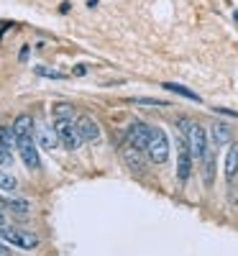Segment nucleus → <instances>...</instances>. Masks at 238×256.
<instances>
[{
    "instance_id": "f257e3e1",
    "label": "nucleus",
    "mask_w": 238,
    "mask_h": 256,
    "mask_svg": "<svg viewBox=\"0 0 238 256\" xmlns=\"http://www.w3.org/2000/svg\"><path fill=\"white\" fill-rule=\"evenodd\" d=\"M187 141H190V152H192V159L194 162H202L205 154L210 152V138H208V128L190 120L187 123V131H184Z\"/></svg>"
},
{
    "instance_id": "f03ea898",
    "label": "nucleus",
    "mask_w": 238,
    "mask_h": 256,
    "mask_svg": "<svg viewBox=\"0 0 238 256\" xmlns=\"http://www.w3.org/2000/svg\"><path fill=\"white\" fill-rule=\"evenodd\" d=\"M54 131H56L62 146L70 148V152H74V148H80L84 144L80 131H77V123L72 118H54Z\"/></svg>"
},
{
    "instance_id": "7ed1b4c3",
    "label": "nucleus",
    "mask_w": 238,
    "mask_h": 256,
    "mask_svg": "<svg viewBox=\"0 0 238 256\" xmlns=\"http://www.w3.org/2000/svg\"><path fill=\"white\" fill-rule=\"evenodd\" d=\"M146 154L154 164H164L169 159V138L164 134V128H151V141L146 146Z\"/></svg>"
},
{
    "instance_id": "20e7f679",
    "label": "nucleus",
    "mask_w": 238,
    "mask_h": 256,
    "mask_svg": "<svg viewBox=\"0 0 238 256\" xmlns=\"http://www.w3.org/2000/svg\"><path fill=\"white\" fill-rule=\"evenodd\" d=\"M192 152H190V141L184 134L177 136V182L184 184L192 174Z\"/></svg>"
},
{
    "instance_id": "39448f33",
    "label": "nucleus",
    "mask_w": 238,
    "mask_h": 256,
    "mask_svg": "<svg viewBox=\"0 0 238 256\" xmlns=\"http://www.w3.org/2000/svg\"><path fill=\"white\" fill-rule=\"evenodd\" d=\"M0 238L8 241V244H16L18 248H36L38 246V238L28 230H18V228H0Z\"/></svg>"
},
{
    "instance_id": "423d86ee",
    "label": "nucleus",
    "mask_w": 238,
    "mask_h": 256,
    "mask_svg": "<svg viewBox=\"0 0 238 256\" xmlns=\"http://www.w3.org/2000/svg\"><path fill=\"white\" fill-rule=\"evenodd\" d=\"M126 141H128V146H136V148H141V152H146V146L151 141V126H146L141 120L131 123L128 131H126Z\"/></svg>"
},
{
    "instance_id": "0eeeda50",
    "label": "nucleus",
    "mask_w": 238,
    "mask_h": 256,
    "mask_svg": "<svg viewBox=\"0 0 238 256\" xmlns=\"http://www.w3.org/2000/svg\"><path fill=\"white\" fill-rule=\"evenodd\" d=\"M16 148H18L20 159H24V164H26L28 169H38V166H41L38 152H36V144H34V136H20L18 144H16Z\"/></svg>"
},
{
    "instance_id": "6e6552de",
    "label": "nucleus",
    "mask_w": 238,
    "mask_h": 256,
    "mask_svg": "<svg viewBox=\"0 0 238 256\" xmlns=\"http://www.w3.org/2000/svg\"><path fill=\"white\" fill-rule=\"evenodd\" d=\"M74 123H77V131H80L82 141H88V144H95V141H100L102 131H100V126H98V120H95L92 116H80Z\"/></svg>"
},
{
    "instance_id": "1a4fd4ad",
    "label": "nucleus",
    "mask_w": 238,
    "mask_h": 256,
    "mask_svg": "<svg viewBox=\"0 0 238 256\" xmlns=\"http://www.w3.org/2000/svg\"><path fill=\"white\" fill-rule=\"evenodd\" d=\"M208 138L212 146H230L233 141V128L226 123V120H215L208 131Z\"/></svg>"
},
{
    "instance_id": "9d476101",
    "label": "nucleus",
    "mask_w": 238,
    "mask_h": 256,
    "mask_svg": "<svg viewBox=\"0 0 238 256\" xmlns=\"http://www.w3.org/2000/svg\"><path fill=\"white\" fill-rule=\"evenodd\" d=\"M36 141H38L41 148L52 152V148H56V144H59V136H56L54 128H49V126H36Z\"/></svg>"
},
{
    "instance_id": "9b49d317",
    "label": "nucleus",
    "mask_w": 238,
    "mask_h": 256,
    "mask_svg": "<svg viewBox=\"0 0 238 256\" xmlns=\"http://www.w3.org/2000/svg\"><path fill=\"white\" fill-rule=\"evenodd\" d=\"M123 162L128 164V169H134V172H144V159H141V148H136V146H128L126 144V148H123Z\"/></svg>"
},
{
    "instance_id": "f8f14e48",
    "label": "nucleus",
    "mask_w": 238,
    "mask_h": 256,
    "mask_svg": "<svg viewBox=\"0 0 238 256\" xmlns=\"http://www.w3.org/2000/svg\"><path fill=\"white\" fill-rule=\"evenodd\" d=\"M162 88H164V90H169V92H174V95H180V98H184V100L202 102V98H200L198 92H194V90L184 88V84H177V82H162Z\"/></svg>"
},
{
    "instance_id": "ddd939ff",
    "label": "nucleus",
    "mask_w": 238,
    "mask_h": 256,
    "mask_svg": "<svg viewBox=\"0 0 238 256\" xmlns=\"http://www.w3.org/2000/svg\"><path fill=\"white\" fill-rule=\"evenodd\" d=\"M238 177V144L228 146V156H226V180H236Z\"/></svg>"
},
{
    "instance_id": "4468645a",
    "label": "nucleus",
    "mask_w": 238,
    "mask_h": 256,
    "mask_svg": "<svg viewBox=\"0 0 238 256\" xmlns=\"http://www.w3.org/2000/svg\"><path fill=\"white\" fill-rule=\"evenodd\" d=\"M13 131H16V136L20 138V136H34V118L31 116H18L16 120H13Z\"/></svg>"
},
{
    "instance_id": "2eb2a0df",
    "label": "nucleus",
    "mask_w": 238,
    "mask_h": 256,
    "mask_svg": "<svg viewBox=\"0 0 238 256\" xmlns=\"http://www.w3.org/2000/svg\"><path fill=\"white\" fill-rule=\"evenodd\" d=\"M18 144V136H16V131H13V126H0V146H6L8 152Z\"/></svg>"
},
{
    "instance_id": "dca6fc26",
    "label": "nucleus",
    "mask_w": 238,
    "mask_h": 256,
    "mask_svg": "<svg viewBox=\"0 0 238 256\" xmlns=\"http://www.w3.org/2000/svg\"><path fill=\"white\" fill-rule=\"evenodd\" d=\"M52 113H54V118H72L74 120V105L72 102H54L52 105Z\"/></svg>"
},
{
    "instance_id": "f3484780",
    "label": "nucleus",
    "mask_w": 238,
    "mask_h": 256,
    "mask_svg": "<svg viewBox=\"0 0 238 256\" xmlns=\"http://www.w3.org/2000/svg\"><path fill=\"white\" fill-rule=\"evenodd\" d=\"M202 169H205V184L210 187V184L215 182V154H212V152L205 154V159H202Z\"/></svg>"
},
{
    "instance_id": "a211bd4d",
    "label": "nucleus",
    "mask_w": 238,
    "mask_h": 256,
    "mask_svg": "<svg viewBox=\"0 0 238 256\" xmlns=\"http://www.w3.org/2000/svg\"><path fill=\"white\" fill-rule=\"evenodd\" d=\"M34 72L38 77H49V80H67V74H64V72H56V70H49V67H36Z\"/></svg>"
},
{
    "instance_id": "6ab92c4d",
    "label": "nucleus",
    "mask_w": 238,
    "mask_h": 256,
    "mask_svg": "<svg viewBox=\"0 0 238 256\" xmlns=\"http://www.w3.org/2000/svg\"><path fill=\"white\" fill-rule=\"evenodd\" d=\"M0 190H6V192H13L16 190V177L6 174L3 169H0Z\"/></svg>"
},
{
    "instance_id": "aec40b11",
    "label": "nucleus",
    "mask_w": 238,
    "mask_h": 256,
    "mask_svg": "<svg viewBox=\"0 0 238 256\" xmlns=\"http://www.w3.org/2000/svg\"><path fill=\"white\" fill-rule=\"evenodd\" d=\"M13 164V156L6 146H0V166H10Z\"/></svg>"
},
{
    "instance_id": "412c9836",
    "label": "nucleus",
    "mask_w": 238,
    "mask_h": 256,
    "mask_svg": "<svg viewBox=\"0 0 238 256\" xmlns=\"http://www.w3.org/2000/svg\"><path fill=\"white\" fill-rule=\"evenodd\" d=\"M136 105H162V108H166V100H151V98H138V100H134Z\"/></svg>"
},
{
    "instance_id": "4be33fe9",
    "label": "nucleus",
    "mask_w": 238,
    "mask_h": 256,
    "mask_svg": "<svg viewBox=\"0 0 238 256\" xmlns=\"http://www.w3.org/2000/svg\"><path fill=\"white\" fill-rule=\"evenodd\" d=\"M8 205L13 210H18V212H28V200H10Z\"/></svg>"
},
{
    "instance_id": "5701e85b",
    "label": "nucleus",
    "mask_w": 238,
    "mask_h": 256,
    "mask_svg": "<svg viewBox=\"0 0 238 256\" xmlns=\"http://www.w3.org/2000/svg\"><path fill=\"white\" fill-rule=\"evenodd\" d=\"M215 113H220V116H230V118H238V110H228V108H212Z\"/></svg>"
},
{
    "instance_id": "b1692460",
    "label": "nucleus",
    "mask_w": 238,
    "mask_h": 256,
    "mask_svg": "<svg viewBox=\"0 0 238 256\" xmlns=\"http://www.w3.org/2000/svg\"><path fill=\"white\" fill-rule=\"evenodd\" d=\"M0 256H8V248H6L3 244H0Z\"/></svg>"
}]
</instances>
